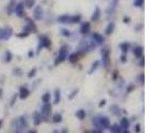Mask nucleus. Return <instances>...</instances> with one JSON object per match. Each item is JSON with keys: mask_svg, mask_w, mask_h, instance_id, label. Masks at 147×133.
Here are the masks:
<instances>
[{"mask_svg": "<svg viewBox=\"0 0 147 133\" xmlns=\"http://www.w3.org/2000/svg\"><path fill=\"white\" fill-rule=\"evenodd\" d=\"M110 111L111 113L113 115H115V117H121V114H122V110H121V108L118 107L117 104H112L110 107Z\"/></svg>", "mask_w": 147, "mask_h": 133, "instance_id": "16", "label": "nucleus"}, {"mask_svg": "<svg viewBox=\"0 0 147 133\" xmlns=\"http://www.w3.org/2000/svg\"><path fill=\"white\" fill-rule=\"evenodd\" d=\"M30 90L28 89V87H26V86H22L20 87L19 89V92H18V96L21 99V100H26L28 96H30Z\"/></svg>", "mask_w": 147, "mask_h": 133, "instance_id": "13", "label": "nucleus"}, {"mask_svg": "<svg viewBox=\"0 0 147 133\" xmlns=\"http://www.w3.org/2000/svg\"><path fill=\"white\" fill-rule=\"evenodd\" d=\"M114 30H115V22H113V21L109 22V24H107L106 28H105L104 35H105V36H111V35L114 32Z\"/></svg>", "mask_w": 147, "mask_h": 133, "instance_id": "18", "label": "nucleus"}, {"mask_svg": "<svg viewBox=\"0 0 147 133\" xmlns=\"http://www.w3.org/2000/svg\"><path fill=\"white\" fill-rule=\"evenodd\" d=\"M15 5H16V1L11 0V1L9 2V5L7 6V12H8V15H9V16L13 14V10H15Z\"/></svg>", "mask_w": 147, "mask_h": 133, "instance_id": "31", "label": "nucleus"}, {"mask_svg": "<svg viewBox=\"0 0 147 133\" xmlns=\"http://www.w3.org/2000/svg\"><path fill=\"white\" fill-rule=\"evenodd\" d=\"M111 133H122L123 132V129L121 128V126L118 123H114V124H111L109 126Z\"/></svg>", "mask_w": 147, "mask_h": 133, "instance_id": "21", "label": "nucleus"}, {"mask_svg": "<svg viewBox=\"0 0 147 133\" xmlns=\"http://www.w3.org/2000/svg\"><path fill=\"white\" fill-rule=\"evenodd\" d=\"M92 123H93V126L95 129H97L98 131H102V129H101V126H100V123H98V119L97 117H94V118L92 119Z\"/></svg>", "mask_w": 147, "mask_h": 133, "instance_id": "32", "label": "nucleus"}, {"mask_svg": "<svg viewBox=\"0 0 147 133\" xmlns=\"http://www.w3.org/2000/svg\"><path fill=\"white\" fill-rule=\"evenodd\" d=\"M69 52H70V47L67 44H63L61 48L59 49V52H58V56L54 60V64L58 66L60 63L64 62L69 56Z\"/></svg>", "mask_w": 147, "mask_h": 133, "instance_id": "3", "label": "nucleus"}, {"mask_svg": "<svg viewBox=\"0 0 147 133\" xmlns=\"http://www.w3.org/2000/svg\"><path fill=\"white\" fill-rule=\"evenodd\" d=\"M43 9L41 8V6H37V7L34 8V10H33V18H34V20H41L42 18H43Z\"/></svg>", "mask_w": 147, "mask_h": 133, "instance_id": "14", "label": "nucleus"}, {"mask_svg": "<svg viewBox=\"0 0 147 133\" xmlns=\"http://www.w3.org/2000/svg\"><path fill=\"white\" fill-rule=\"evenodd\" d=\"M12 35H13L12 28H10V27L1 28V40H9Z\"/></svg>", "mask_w": 147, "mask_h": 133, "instance_id": "9", "label": "nucleus"}, {"mask_svg": "<svg viewBox=\"0 0 147 133\" xmlns=\"http://www.w3.org/2000/svg\"><path fill=\"white\" fill-rule=\"evenodd\" d=\"M119 49H121V51L123 52V53H127L132 49V44L129 43V42H126V41L125 42H122V43H119Z\"/></svg>", "mask_w": 147, "mask_h": 133, "instance_id": "22", "label": "nucleus"}, {"mask_svg": "<svg viewBox=\"0 0 147 133\" xmlns=\"http://www.w3.org/2000/svg\"><path fill=\"white\" fill-rule=\"evenodd\" d=\"M110 54H111V50L107 45H105V47H103L101 49L102 61H103V64L105 68H109L110 66Z\"/></svg>", "mask_w": 147, "mask_h": 133, "instance_id": "5", "label": "nucleus"}, {"mask_svg": "<svg viewBox=\"0 0 147 133\" xmlns=\"http://www.w3.org/2000/svg\"><path fill=\"white\" fill-rule=\"evenodd\" d=\"M91 37H92V41L96 44V45H101L104 43L105 41V37L103 35H101L100 32H92L91 33Z\"/></svg>", "mask_w": 147, "mask_h": 133, "instance_id": "8", "label": "nucleus"}, {"mask_svg": "<svg viewBox=\"0 0 147 133\" xmlns=\"http://www.w3.org/2000/svg\"><path fill=\"white\" fill-rule=\"evenodd\" d=\"M144 0H134V7H143Z\"/></svg>", "mask_w": 147, "mask_h": 133, "instance_id": "35", "label": "nucleus"}, {"mask_svg": "<svg viewBox=\"0 0 147 133\" xmlns=\"http://www.w3.org/2000/svg\"><path fill=\"white\" fill-rule=\"evenodd\" d=\"M91 31V23L88 21H83L80 24V33L83 36H86Z\"/></svg>", "mask_w": 147, "mask_h": 133, "instance_id": "11", "label": "nucleus"}, {"mask_svg": "<svg viewBox=\"0 0 147 133\" xmlns=\"http://www.w3.org/2000/svg\"><path fill=\"white\" fill-rule=\"evenodd\" d=\"M138 80H140V84H144V83H145V74H144V73L140 74V77H138Z\"/></svg>", "mask_w": 147, "mask_h": 133, "instance_id": "39", "label": "nucleus"}, {"mask_svg": "<svg viewBox=\"0 0 147 133\" xmlns=\"http://www.w3.org/2000/svg\"><path fill=\"white\" fill-rule=\"evenodd\" d=\"M28 56H29V58H33V56H34V52L30 50V51L28 52Z\"/></svg>", "mask_w": 147, "mask_h": 133, "instance_id": "46", "label": "nucleus"}, {"mask_svg": "<svg viewBox=\"0 0 147 133\" xmlns=\"http://www.w3.org/2000/svg\"><path fill=\"white\" fill-rule=\"evenodd\" d=\"M134 131L136 133H140V131H142V129H140V123H137L136 126H135V129H134Z\"/></svg>", "mask_w": 147, "mask_h": 133, "instance_id": "41", "label": "nucleus"}, {"mask_svg": "<svg viewBox=\"0 0 147 133\" xmlns=\"http://www.w3.org/2000/svg\"><path fill=\"white\" fill-rule=\"evenodd\" d=\"M105 104H106V100L103 99V100H101V102H100V104H98V107H100V108H102V107H104Z\"/></svg>", "mask_w": 147, "mask_h": 133, "instance_id": "44", "label": "nucleus"}, {"mask_svg": "<svg viewBox=\"0 0 147 133\" xmlns=\"http://www.w3.org/2000/svg\"><path fill=\"white\" fill-rule=\"evenodd\" d=\"M134 89H135L134 84H131V87H127V89H126V92H127V93H131Z\"/></svg>", "mask_w": 147, "mask_h": 133, "instance_id": "43", "label": "nucleus"}, {"mask_svg": "<svg viewBox=\"0 0 147 133\" xmlns=\"http://www.w3.org/2000/svg\"><path fill=\"white\" fill-rule=\"evenodd\" d=\"M26 8L23 6V3L22 2H18V3H16L15 5V10H13V14L17 15V17H19V18H24V17H27L26 16V10H24Z\"/></svg>", "mask_w": 147, "mask_h": 133, "instance_id": "7", "label": "nucleus"}, {"mask_svg": "<svg viewBox=\"0 0 147 133\" xmlns=\"http://www.w3.org/2000/svg\"><path fill=\"white\" fill-rule=\"evenodd\" d=\"M78 93H79V89H74L73 91H72V93L69 96V99H70V100H72L74 96H78Z\"/></svg>", "mask_w": 147, "mask_h": 133, "instance_id": "36", "label": "nucleus"}, {"mask_svg": "<svg viewBox=\"0 0 147 133\" xmlns=\"http://www.w3.org/2000/svg\"><path fill=\"white\" fill-rule=\"evenodd\" d=\"M119 61H121L122 63H125L126 61H127V56H126V53H123V54L119 57Z\"/></svg>", "mask_w": 147, "mask_h": 133, "instance_id": "38", "label": "nucleus"}, {"mask_svg": "<svg viewBox=\"0 0 147 133\" xmlns=\"http://www.w3.org/2000/svg\"><path fill=\"white\" fill-rule=\"evenodd\" d=\"M58 22L62 24H74V23H80L82 20L81 15H61L58 17Z\"/></svg>", "mask_w": 147, "mask_h": 133, "instance_id": "2", "label": "nucleus"}, {"mask_svg": "<svg viewBox=\"0 0 147 133\" xmlns=\"http://www.w3.org/2000/svg\"><path fill=\"white\" fill-rule=\"evenodd\" d=\"M18 124L20 129H27L28 128V120L26 115H21L20 118L18 119Z\"/></svg>", "mask_w": 147, "mask_h": 133, "instance_id": "20", "label": "nucleus"}, {"mask_svg": "<svg viewBox=\"0 0 147 133\" xmlns=\"http://www.w3.org/2000/svg\"><path fill=\"white\" fill-rule=\"evenodd\" d=\"M140 66H144V64H145V62H144V57H142V58H140Z\"/></svg>", "mask_w": 147, "mask_h": 133, "instance_id": "45", "label": "nucleus"}, {"mask_svg": "<svg viewBox=\"0 0 147 133\" xmlns=\"http://www.w3.org/2000/svg\"><path fill=\"white\" fill-rule=\"evenodd\" d=\"M100 64H101V62H100L98 60H95V61L92 63V66H91V69L88 70V74H92L93 72H94V71H96V70L98 69Z\"/></svg>", "mask_w": 147, "mask_h": 133, "instance_id": "29", "label": "nucleus"}, {"mask_svg": "<svg viewBox=\"0 0 147 133\" xmlns=\"http://www.w3.org/2000/svg\"><path fill=\"white\" fill-rule=\"evenodd\" d=\"M118 78V71L117 70H114L113 73H112V80H116Z\"/></svg>", "mask_w": 147, "mask_h": 133, "instance_id": "40", "label": "nucleus"}, {"mask_svg": "<svg viewBox=\"0 0 147 133\" xmlns=\"http://www.w3.org/2000/svg\"><path fill=\"white\" fill-rule=\"evenodd\" d=\"M22 3L26 9H32L36 6V0H23Z\"/></svg>", "mask_w": 147, "mask_h": 133, "instance_id": "27", "label": "nucleus"}, {"mask_svg": "<svg viewBox=\"0 0 147 133\" xmlns=\"http://www.w3.org/2000/svg\"><path fill=\"white\" fill-rule=\"evenodd\" d=\"M41 100H42V102L43 103H50V101H51V92H44L42 96H41Z\"/></svg>", "mask_w": 147, "mask_h": 133, "instance_id": "28", "label": "nucleus"}, {"mask_svg": "<svg viewBox=\"0 0 147 133\" xmlns=\"http://www.w3.org/2000/svg\"><path fill=\"white\" fill-rule=\"evenodd\" d=\"M60 100H61V91H60V89H55L53 92V103L58 104Z\"/></svg>", "mask_w": 147, "mask_h": 133, "instance_id": "25", "label": "nucleus"}, {"mask_svg": "<svg viewBox=\"0 0 147 133\" xmlns=\"http://www.w3.org/2000/svg\"><path fill=\"white\" fill-rule=\"evenodd\" d=\"M97 119H98V123H100V126H101L102 130L109 129V126H111L110 119L107 118V117H105V115H98Z\"/></svg>", "mask_w": 147, "mask_h": 133, "instance_id": "10", "label": "nucleus"}, {"mask_svg": "<svg viewBox=\"0 0 147 133\" xmlns=\"http://www.w3.org/2000/svg\"><path fill=\"white\" fill-rule=\"evenodd\" d=\"M27 133H38V132H37V130H29Z\"/></svg>", "mask_w": 147, "mask_h": 133, "instance_id": "49", "label": "nucleus"}, {"mask_svg": "<svg viewBox=\"0 0 147 133\" xmlns=\"http://www.w3.org/2000/svg\"><path fill=\"white\" fill-rule=\"evenodd\" d=\"M17 98H18V93L17 94H13L12 98H11V101H10V105L12 107V105H15L16 104V101H17Z\"/></svg>", "mask_w": 147, "mask_h": 133, "instance_id": "37", "label": "nucleus"}, {"mask_svg": "<svg viewBox=\"0 0 147 133\" xmlns=\"http://www.w3.org/2000/svg\"><path fill=\"white\" fill-rule=\"evenodd\" d=\"M101 15H102L101 9L98 7H96L95 10H94V12H93V15L91 17V21H97V20L101 18Z\"/></svg>", "mask_w": 147, "mask_h": 133, "instance_id": "24", "label": "nucleus"}, {"mask_svg": "<svg viewBox=\"0 0 147 133\" xmlns=\"http://www.w3.org/2000/svg\"><path fill=\"white\" fill-rule=\"evenodd\" d=\"M118 124L121 126V128H122L123 130H128V128L131 126V121H129V119H127L124 117V118H121Z\"/></svg>", "mask_w": 147, "mask_h": 133, "instance_id": "19", "label": "nucleus"}, {"mask_svg": "<svg viewBox=\"0 0 147 133\" xmlns=\"http://www.w3.org/2000/svg\"><path fill=\"white\" fill-rule=\"evenodd\" d=\"M2 123H3V121H2V119H0V129H1V126H2Z\"/></svg>", "mask_w": 147, "mask_h": 133, "instance_id": "50", "label": "nucleus"}, {"mask_svg": "<svg viewBox=\"0 0 147 133\" xmlns=\"http://www.w3.org/2000/svg\"><path fill=\"white\" fill-rule=\"evenodd\" d=\"M37 72H38L37 68H33V69H31L29 72H28V78H29V79H32V78H34V77L37 75Z\"/></svg>", "mask_w": 147, "mask_h": 133, "instance_id": "33", "label": "nucleus"}, {"mask_svg": "<svg viewBox=\"0 0 147 133\" xmlns=\"http://www.w3.org/2000/svg\"><path fill=\"white\" fill-rule=\"evenodd\" d=\"M122 133H129V132H128L127 130H123V132H122Z\"/></svg>", "mask_w": 147, "mask_h": 133, "instance_id": "52", "label": "nucleus"}, {"mask_svg": "<svg viewBox=\"0 0 147 133\" xmlns=\"http://www.w3.org/2000/svg\"><path fill=\"white\" fill-rule=\"evenodd\" d=\"M24 19H26V24H24V27L22 28L21 32L17 35L18 38H26V37H28V36H30L31 33H36L38 31V28H37V26H36V23H34V21H33L30 17H24Z\"/></svg>", "mask_w": 147, "mask_h": 133, "instance_id": "1", "label": "nucleus"}, {"mask_svg": "<svg viewBox=\"0 0 147 133\" xmlns=\"http://www.w3.org/2000/svg\"><path fill=\"white\" fill-rule=\"evenodd\" d=\"M40 113H41L42 117H43V121H49L48 119H49V117L51 115V113H52V105L50 103H43L42 107H41Z\"/></svg>", "mask_w": 147, "mask_h": 133, "instance_id": "6", "label": "nucleus"}, {"mask_svg": "<svg viewBox=\"0 0 147 133\" xmlns=\"http://www.w3.org/2000/svg\"><path fill=\"white\" fill-rule=\"evenodd\" d=\"M2 96H3V89L0 88V99L2 98Z\"/></svg>", "mask_w": 147, "mask_h": 133, "instance_id": "48", "label": "nucleus"}, {"mask_svg": "<svg viewBox=\"0 0 147 133\" xmlns=\"http://www.w3.org/2000/svg\"><path fill=\"white\" fill-rule=\"evenodd\" d=\"M62 120H63V117H62L61 113H54V114L52 115V121H53L54 123H61Z\"/></svg>", "mask_w": 147, "mask_h": 133, "instance_id": "30", "label": "nucleus"}, {"mask_svg": "<svg viewBox=\"0 0 147 133\" xmlns=\"http://www.w3.org/2000/svg\"><path fill=\"white\" fill-rule=\"evenodd\" d=\"M61 35H62L63 37H70V36H71V31L69 29H65V28H62V29H61Z\"/></svg>", "mask_w": 147, "mask_h": 133, "instance_id": "34", "label": "nucleus"}, {"mask_svg": "<svg viewBox=\"0 0 147 133\" xmlns=\"http://www.w3.org/2000/svg\"><path fill=\"white\" fill-rule=\"evenodd\" d=\"M59 132H60L59 130H54V131H53V132H52V133H59Z\"/></svg>", "mask_w": 147, "mask_h": 133, "instance_id": "51", "label": "nucleus"}, {"mask_svg": "<svg viewBox=\"0 0 147 133\" xmlns=\"http://www.w3.org/2000/svg\"><path fill=\"white\" fill-rule=\"evenodd\" d=\"M12 58H13V56H12V53L9 50H6V51L3 52V54H2V61L5 63H9L12 60Z\"/></svg>", "mask_w": 147, "mask_h": 133, "instance_id": "23", "label": "nucleus"}, {"mask_svg": "<svg viewBox=\"0 0 147 133\" xmlns=\"http://www.w3.org/2000/svg\"><path fill=\"white\" fill-rule=\"evenodd\" d=\"M91 133H100L98 131H93V132H91Z\"/></svg>", "mask_w": 147, "mask_h": 133, "instance_id": "53", "label": "nucleus"}, {"mask_svg": "<svg viewBox=\"0 0 147 133\" xmlns=\"http://www.w3.org/2000/svg\"><path fill=\"white\" fill-rule=\"evenodd\" d=\"M32 122L36 126H40L42 122H43V117L42 114L39 112V111H34L33 114H32Z\"/></svg>", "mask_w": 147, "mask_h": 133, "instance_id": "12", "label": "nucleus"}, {"mask_svg": "<svg viewBox=\"0 0 147 133\" xmlns=\"http://www.w3.org/2000/svg\"><path fill=\"white\" fill-rule=\"evenodd\" d=\"M13 73H15V75H17V77H20L22 72L20 69H15V70H13Z\"/></svg>", "mask_w": 147, "mask_h": 133, "instance_id": "42", "label": "nucleus"}, {"mask_svg": "<svg viewBox=\"0 0 147 133\" xmlns=\"http://www.w3.org/2000/svg\"><path fill=\"white\" fill-rule=\"evenodd\" d=\"M75 117L79 119L80 121H83L84 119L86 118V111L84 110V109H80V110H78L75 112Z\"/></svg>", "mask_w": 147, "mask_h": 133, "instance_id": "26", "label": "nucleus"}, {"mask_svg": "<svg viewBox=\"0 0 147 133\" xmlns=\"http://www.w3.org/2000/svg\"><path fill=\"white\" fill-rule=\"evenodd\" d=\"M59 133H69V130H67V129H65V128H64V129H62V130H61V131H60Z\"/></svg>", "mask_w": 147, "mask_h": 133, "instance_id": "47", "label": "nucleus"}, {"mask_svg": "<svg viewBox=\"0 0 147 133\" xmlns=\"http://www.w3.org/2000/svg\"><path fill=\"white\" fill-rule=\"evenodd\" d=\"M132 52H133V54L135 56V58H137V59H140V58H142V57H144V48L140 47V45L134 47V48L132 49Z\"/></svg>", "mask_w": 147, "mask_h": 133, "instance_id": "15", "label": "nucleus"}, {"mask_svg": "<svg viewBox=\"0 0 147 133\" xmlns=\"http://www.w3.org/2000/svg\"><path fill=\"white\" fill-rule=\"evenodd\" d=\"M13 1H16V0H13Z\"/></svg>", "mask_w": 147, "mask_h": 133, "instance_id": "54", "label": "nucleus"}, {"mask_svg": "<svg viewBox=\"0 0 147 133\" xmlns=\"http://www.w3.org/2000/svg\"><path fill=\"white\" fill-rule=\"evenodd\" d=\"M50 47H51V40H50V38L47 37L45 35H40L39 36V43H38L37 52H40L43 48L48 49Z\"/></svg>", "mask_w": 147, "mask_h": 133, "instance_id": "4", "label": "nucleus"}, {"mask_svg": "<svg viewBox=\"0 0 147 133\" xmlns=\"http://www.w3.org/2000/svg\"><path fill=\"white\" fill-rule=\"evenodd\" d=\"M66 59L69 60L71 63H76L79 60L81 59V56L78 52H73V53H69V56H67Z\"/></svg>", "mask_w": 147, "mask_h": 133, "instance_id": "17", "label": "nucleus"}]
</instances>
